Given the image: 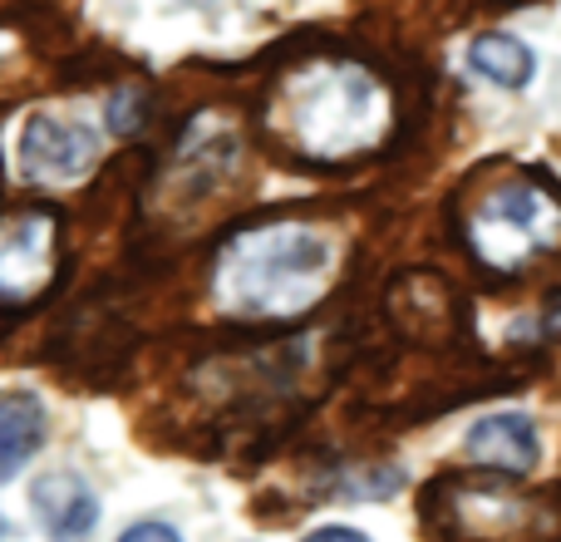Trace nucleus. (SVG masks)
I'll use <instances>...</instances> for the list:
<instances>
[{"instance_id": "nucleus-1", "label": "nucleus", "mask_w": 561, "mask_h": 542, "mask_svg": "<svg viewBox=\"0 0 561 542\" xmlns=\"http://www.w3.org/2000/svg\"><path fill=\"white\" fill-rule=\"evenodd\" d=\"M335 247L306 223L247 227L217 257V301L242 320H286L316 306L330 286Z\"/></svg>"}, {"instance_id": "nucleus-2", "label": "nucleus", "mask_w": 561, "mask_h": 542, "mask_svg": "<svg viewBox=\"0 0 561 542\" xmlns=\"http://www.w3.org/2000/svg\"><path fill=\"white\" fill-rule=\"evenodd\" d=\"M286 138L310 158H350L385 138L389 94L359 65H310L276 99Z\"/></svg>"}, {"instance_id": "nucleus-3", "label": "nucleus", "mask_w": 561, "mask_h": 542, "mask_svg": "<svg viewBox=\"0 0 561 542\" xmlns=\"http://www.w3.org/2000/svg\"><path fill=\"white\" fill-rule=\"evenodd\" d=\"M468 247L478 262L503 271V276L533 267L537 257L561 247V197L537 183L493 188L468 213Z\"/></svg>"}, {"instance_id": "nucleus-4", "label": "nucleus", "mask_w": 561, "mask_h": 542, "mask_svg": "<svg viewBox=\"0 0 561 542\" xmlns=\"http://www.w3.org/2000/svg\"><path fill=\"white\" fill-rule=\"evenodd\" d=\"M99 163V138L79 118L65 114H30L20 128V173L39 188L84 183Z\"/></svg>"}, {"instance_id": "nucleus-5", "label": "nucleus", "mask_w": 561, "mask_h": 542, "mask_svg": "<svg viewBox=\"0 0 561 542\" xmlns=\"http://www.w3.org/2000/svg\"><path fill=\"white\" fill-rule=\"evenodd\" d=\"M55 262V213H15L0 223V306L30 301Z\"/></svg>"}, {"instance_id": "nucleus-6", "label": "nucleus", "mask_w": 561, "mask_h": 542, "mask_svg": "<svg viewBox=\"0 0 561 542\" xmlns=\"http://www.w3.org/2000/svg\"><path fill=\"white\" fill-rule=\"evenodd\" d=\"M463 459L478 468H493V474H533L542 464V434L523 409H503V415H488L468 429L463 439Z\"/></svg>"}, {"instance_id": "nucleus-7", "label": "nucleus", "mask_w": 561, "mask_h": 542, "mask_svg": "<svg viewBox=\"0 0 561 542\" xmlns=\"http://www.w3.org/2000/svg\"><path fill=\"white\" fill-rule=\"evenodd\" d=\"M30 498H35L39 523L55 542H79L99 523V498L75 474H39Z\"/></svg>"}, {"instance_id": "nucleus-8", "label": "nucleus", "mask_w": 561, "mask_h": 542, "mask_svg": "<svg viewBox=\"0 0 561 542\" xmlns=\"http://www.w3.org/2000/svg\"><path fill=\"white\" fill-rule=\"evenodd\" d=\"M45 444V409L35 395L15 389V395H0V484L20 474L30 459Z\"/></svg>"}, {"instance_id": "nucleus-9", "label": "nucleus", "mask_w": 561, "mask_h": 542, "mask_svg": "<svg viewBox=\"0 0 561 542\" xmlns=\"http://www.w3.org/2000/svg\"><path fill=\"white\" fill-rule=\"evenodd\" d=\"M468 65H473V75H483L497 89H527L537 75L533 45H523L517 35H478L468 45Z\"/></svg>"}, {"instance_id": "nucleus-10", "label": "nucleus", "mask_w": 561, "mask_h": 542, "mask_svg": "<svg viewBox=\"0 0 561 542\" xmlns=\"http://www.w3.org/2000/svg\"><path fill=\"white\" fill-rule=\"evenodd\" d=\"M134 104H138L134 89H124V94L108 104V128H114V134H134V128L144 124V114H134Z\"/></svg>"}, {"instance_id": "nucleus-11", "label": "nucleus", "mask_w": 561, "mask_h": 542, "mask_svg": "<svg viewBox=\"0 0 561 542\" xmlns=\"http://www.w3.org/2000/svg\"><path fill=\"white\" fill-rule=\"evenodd\" d=\"M118 542H183L168 523H134Z\"/></svg>"}, {"instance_id": "nucleus-12", "label": "nucleus", "mask_w": 561, "mask_h": 542, "mask_svg": "<svg viewBox=\"0 0 561 542\" xmlns=\"http://www.w3.org/2000/svg\"><path fill=\"white\" fill-rule=\"evenodd\" d=\"M306 542H369V538L355 533V528H320V533H310Z\"/></svg>"}]
</instances>
